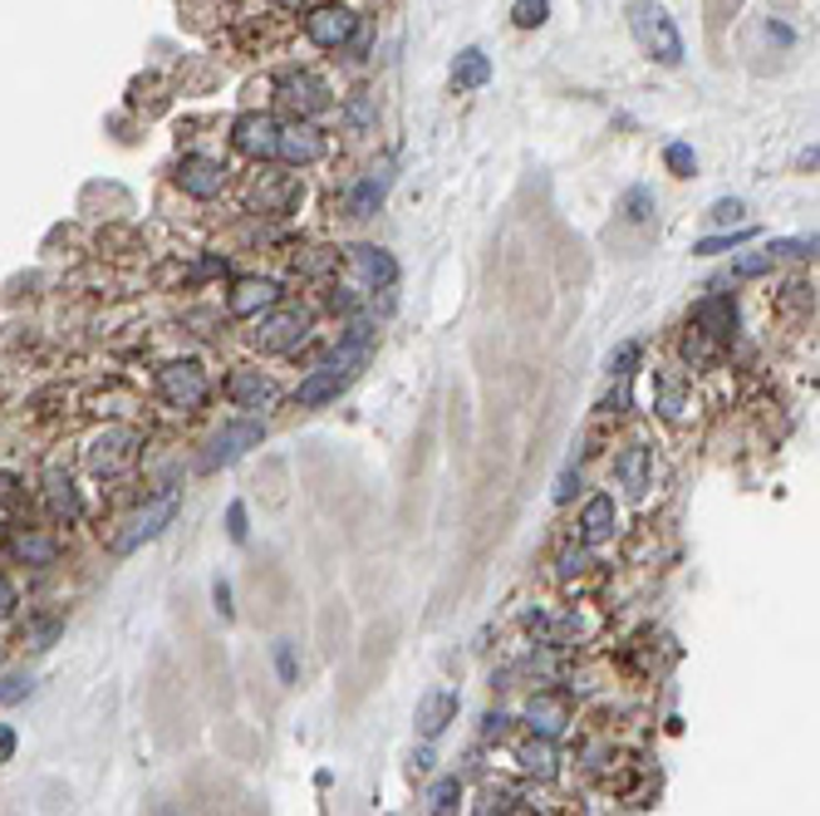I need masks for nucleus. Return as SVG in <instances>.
<instances>
[{
  "instance_id": "obj_22",
  "label": "nucleus",
  "mask_w": 820,
  "mask_h": 816,
  "mask_svg": "<svg viewBox=\"0 0 820 816\" xmlns=\"http://www.w3.org/2000/svg\"><path fill=\"white\" fill-rule=\"evenodd\" d=\"M516 767L526 782H555L561 777V743L551 738H526L516 747Z\"/></svg>"
},
{
  "instance_id": "obj_3",
  "label": "nucleus",
  "mask_w": 820,
  "mask_h": 816,
  "mask_svg": "<svg viewBox=\"0 0 820 816\" xmlns=\"http://www.w3.org/2000/svg\"><path fill=\"white\" fill-rule=\"evenodd\" d=\"M0 551L25 571H54L64 561V537L50 521H16V527L0 531Z\"/></svg>"
},
{
  "instance_id": "obj_48",
  "label": "nucleus",
  "mask_w": 820,
  "mask_h": 816,
  "mask_svg": "<svg viewBox=\"0 0 820 816\" xmlns=\"http://www.w3.org/2000/svg\"><path fill=\"white\" fill-rule=\"evenodd\" d=\"M575 487H580V472H561V487H555V502H571V497H575Z\"/></svg>"
},
{
  "instance_id": "obj_26",
  "label": "nucleus",
  "mask_w": 820,
  "mask_h": 816,
  "mask_svg": "<svg viewBox=\"0 0 820 816\" xmlns=\"http://www.w3.org/2000/svg\"><path fill=\"white\" fill-rule=\"evenodd\" d=\"M383 192H389V167L359 177L355 192H349V217H373V212H379V202H383Z\"/></svg>"
},
{
  "instance_id": "obj_52",
  "label": "nucleus",
  "mask_w": 820,
  "mask_h": 816,
  "mask_svg": "<svg viewBox=\"0 0 820 816\" xmlns=\"http://www.w3.org/2000/svg\"><path fill=\"white\" fill-rule=\"evenodd\" d=\"M280 6H290V10H295V6H310V0H280Z\"/></svg>"
},
{
  "instance_id": "obj_10",
  "label": "nucleus",
  "mask_w": 820,
  "mask_h": 816,
  "mask_svg": "<svg viewBox=\"0 0 820 816\" xmlns=\"http://www.w3.org/2000/svg\"><path fill=\"white\" fill-rule=\"evenodd\" d=\"M355 30H359V16L345 0H320V6H310V16H305V35L320 44V50H345V44L355 40Z\"/></svg>"
},
{
  "instance_id": "obj_8",
  "label": "nucleus",
  "mask_w": 820,
  "mask_h": 816,
  "mask_svg": "<svg viewBox=\"0 0 820 816\" xmlns=\"http://www.w3.org/2000/svg\"><path fill=\"white\" fill-rule=\"evenodd\" d=\"M526 728H531V738H551V743L575 733L571 694H565V688H535L531 704H526Z\"/></svg>"
},
{
  "instance_id": "obj_14",
  "label": "nucleus",
  "mask_w": 820,
  "mask_h": 816,
  "mask_svg": "<svg viewBox=\"0 0 820 816\" xmlns=\"http://www.w3.org/2000/svg\"><path fill=\"white\" fill-rule=\"evenodd\" d=\"M276 133H280V123L270 119V113H242V119H236V129H232V143L246 157L266 163V157H276Z\"/></svg>"
},
{
  "instance_id": "obj_36",
  "label": "nucleus",
  "mask_w": 820,
  "mask_h": 816,
  "mask_svg": "<svg viewBox=\"0 0 820 816\" xmlns=\"http://www.w3.org/2000/svg\"><path fill=\"white\" fill-rule=\"evenodd\" d=\"M664 163L674 167L678 177H693V173H698V153H693L688 143H668V149H664Z\"/></svg>"
},
{
  "instance_id": "obj_49",
  "label": "nucleus",
  "mask_w": 820,
  "mask_h": 816,
  "mask_svg": "<svg viewBox=\"0 0 820 816\" xmlns=\"http://www.w3.org/2000/svg\"><path fill=\"white\" fill-rule=\"evenodd\" d=\"M428 767H432V753H428V747H423V753H418V757H413V773H428Z\"/></svg>"
},
{
  "instance_id": "obj_35",
  "label": "nucleus",
  "mask_w": 820,
  "mask_h": 816,
  "mask_svg": "<svg viewBox=\"0 0 820 816\" xmlns=\"http://www.w3.org/2000/svg\"><path fill=\"white\" fill-rule=\"evenodd\" d=\"M771 266H777V256H771V252H751V256H737L732 261V276L737 280H751V276H767Z\"/></svg>"
},
{
  "instance_id": "obj_37",
  "label": "nucleus",
  "mask_w": 820,
  "mask_h": 816,
  "mask_svg": "<svg viewBox=\"0 0 820 816\" xmlns=\"http://www.w3.org/2000/svg\"><path fill=\"white\" fill-rule=\"evenodd\" d=\"M624 217H629V222H648V217H654V197H648V187H629V192H624Z\"/></svg>"
},
{
  "instance_id": "obj_17",
  "label": "nucleus",
  "mask_w": 820,
  "mask_h": 816,
  "mask_svg": "<svg viewBox=\"0 0 820 816\" xmlns=\"http://www.w3.org/2000/svg\"><path fill=\"white\" fill-rule=\"evenodd\" d=\"M452 718H458V688H432L418 698V738L423 743H438L452 728Z\"/></svg>"
},
{
  "instance_id": "obj_25",
  "label": "nucleus",
  "mask_w": 820,
  "mask_h": 816,
  "mask_svg": "<svg viewBox=\"0 0 820 816\" xmlns=\"http://www.w3.org/2000/svg\"><path fill=\"white\" fill-rule=\"evenodd\" d=\"M64 634V610H35V615H25V625H20V644L25 650H54V640Z\"/></svg>"
},
{
  "instance_id": "obj_28",
  "label": "nucleus",
  "mask_w": 820,
  "mask_h": 816,
  "mask_svg": "<svg viewBox=\"0 0 820 816\" xmlns=\"http://www.w3.org/2000/svg\"><path fill=\"white\" fill-rule=\"evenodd\" d=\"M654 404H658V414L668 418V424H683V418H693L688 408H693V394L683 389V384H658V394H654Z\"/></svg>"
},
{
  "instance_id": "obj_7",
  "label": "nucleus",
  "mask_w": 820,
  "mask_h": 816,
  "mask_svg": "<svg viewBox=\"0 0 820 816\" xmlns=\"http://www.w3.org/2000/svg\"><path fill=\"white\" fill-rule=\"evenodd\" d=\"M260 438H266V424L260 418H232L226 428H216L207 452H202L197 468L202 472H216V468H232L236 458H246L250 448H260Z\"/></svg>"
},
{
  "instance_id": "obj_27",
  "label": "nucleus",
  "mask_w": 820,
  "mask_h": 816,
  "mask_svg": "<svg viewBox=\"0 0 820 816\" xmlns=\"http://www.w3.org/2000/svg\"><path fill=\"white\" fill-rule=\"evenodd\" d=\"M486 79H492V60H486L476 44H472V50H462L458 64H452V84H458L462 94H467V89H482Z\"/></svg>"
},
{
  "instance_id": "obj_42",
  "label": "nucleus",
  "mask_w": 820,
  "mask_h": 816,
  "mask_svg": "<svg viewBox=\"0 0 820 816\" xmlns=\"http://www.w3.org/2000/svg\"><path fill=\"white\" fill-rule=\"evenodd\" d=\"M246 502H232V507H226V537H232V541H246Z\"/></svg>"
},
{
  "instance_id": "obj_40",
  "label": "nucleus",
  "mask_w": 820,
  "mask_h": 816,
  "mask_svg": "<svg viewBox=\"0 0 820 816\" xmlns=\"http://www.w3.org/2000/svg\"><path fill=\"white\" fill-rule=\"evenodd\" d=\"M20 615V585L10 581L6 571H0V625H6V620H16Z\"/></svg>"
},
{
  "instance_id": "obj_11",
  "label": "nucleus",
  "mask_w": 820,
  "mask_h": 816,
  "mask_svg": "<svg viewBox=\"0 0 820 816\" xmlns=\"http://www.w3.org/2000/svg\"><path fill=\"white\" fill-rule=\"evenodd\" d=\"M276 157H280V163H290V167L320 163V157H325V133L315 129V123L295 119V123H286V129L276 133Z\"/></svg>"
},
{
  "instance_id": "obj_13",
  "label": "nucleus",
  "mask_w": 820,
  "mask_h": 816,
  "mask_svg": "<svg viewBox=\"0 0 820 816\" xmlns=\"http://www.w3.org/2000/svg\"><path fill=\"white\" fill-rule=\"evenodd\" d=\"M693 330L722 349L727 339H732V330H737V305H732V296H703L698 305H693Z\"/></svg>"
},
{
  "instance_id": "obj_1",
  "label": "nucleus",
  "mask_w": 820,
  "mask_h": 816,
  "mask_svg": "<svg viewBox=\"0 0 820 816\" xmlns=\"http://www.w3.org/2000/svg\"><path fill=\"white\" fill-rule=\"evenodd\" d=\"M79 458H84V472L94 482L129 478V472L139 468V458H143L139 424H104V428H94V434L84 438V448H79Z\"/></svg>"
},
{
  "instance_id": "obj_20",
  "label": "nucleus",
  "mask_w": 820,
  "mask_h": 816,
  "mask_svg": "<svg viewBox=\"0 0 820 816\" xmlns=\"http://www.w3.org/2000/svg\"><path fill=\"white\" fill-rule=\"evenodd\" d=\"M614 478L629 497H644L648 487H654V448L648 443H629L614 458Z\"/></svg>"
},
{
  "instance_id": "obj_34",
  "label": "nucleus",
  "mask_w": 820,
  "mask_h": 816,
  "mask_svg": "<svg viewBox=\"0 0 820 816\" xmlns=\"http://www.w3.org/2000/svg\"><path fill=\"white\" fill-rule=\"evenodd\" d=\"M276 674L280 684H300V650H295V640L276 644Z\"/></svg>"
},
{
  "instance_id": "obj_2",
  "label": "nucleus",
  "mask_w": 820,
  "mask_h": 816,
  "mask_svg": "<svg viewBox=\"0 0 820 816\" xmlns=\"http://www.w3.org/2000/svg\"><path fill=\"white\" fill-rule=\"evenodd\" d=\"M177 512H182V487H157V492H143V502L133 507V512L119 521V531L109 537V551H113V557H133L139 547L163 537V531L173 527Z\"/></svg>"
},
{
  "instance_id": "obj_32",
  "label": "nucleus",
  "mask_w": 820,
  "mask_h": 816,
  "mask_svg": "<svg viewBox=\"0 0 820 816\" xmlns=\"http://www.w3.org/2000/svg\"><path fill=\"white\" fill-rule=\"evenodd\" d=\"M751 236H757V226H737V232H727V236H703L698 246H693V252L698 256H717V252H737V246L742 242H751Z\"/></svg>"
},
{
  "instance_id": "obj_31",
  "label": "nucleus",
  "mask_w": 820,
  "mask_h": 816,
  "mask_svg": "<svg viewBox=\"0 0 820 816\" xmlns=\"http://www.w3.org/2000/svg\"><path fill=\"white\" fill-rule=\"evenodd\" d=\"M428 802H432V812H438V816L458 812V802H462V777H438V782L428 787Z\"/></svg>"
},
{
  "instance_id": "obj_50",
  "label": "nucleus",
  "mask_w": 820,
  "mask_h": 816,
  "mask_svg": "<svg viewBox=\"0 0 820 816\" xmlns=\"http://www.w3.org/2000/svg\"><path fill=\"white\" fill-rule=\"evenodd\" d=\"M157 816H187V812H177V807H157Z\"/></svg>"
},
{
  "instance_id": "obj_41",
  "label": "nucleus",
  "mask_w": 820,
  "mask_h": 816,
  "mask_svg": "<svg viewBox=\"0 0 820 816\" xmlns=\"http://www.w3.org/2000/svg\"><path fill=\"white\" fill-rule=\"evenodd\" d=\"M742 217H747V207H742V202H737V197H722V202H713V222H722V226H727V222L747 226Z\"/></svg>"
},
{
  "instance_id": "obj_9",
  "label": "nucleus",
  "mask_w": 820,
  "mask_h": 816,
  "mask_svg": "<svg viewBox=\"0 0 820 816\" xmlns=\"http://www.w3.org/2000/svg\"><path fill=\"white\" fill-rule=\"evenodd\" d=\"M40 507H44V517H50V527H74V521L84 517V492H79V482H74L70 468H60V462L44 468Z\"/></svg>"
},
{
  "instance_id": "obj_44",
  "label": "nucleus",
  "mask_w": 820,
  "mask_h": 816,
  "mask_svg": "<svg viewBox=\"0 0 820 816\" xmlns=\"http://www.w3.org/2000/svg\"><path fill=\"white\" fill-rule=\"evenodd\" d=\"M295 266L305 271V276H320V271L335 266V252H320V256H305V261H295Z\"/></svg>"
},
{
  "instance_id": "obj_15",
  "label": "nucleus",
  "mask_w": 820,
  "mask_h": 816,
  "mask_svg": "<svg viewBox=\"0 0 820 816\" xmlns=\"http://www.w3.org/2000/svg\"><path fill=\"white\" fill-rule=\"evenodd\" d=\"M226 399L236 408H250V414H260V408L276 404V379L260 369H232L226 374Z\"/></svg>"
},
{
  "instance_id": "obj_19",
  "label": "nucleus",
  "mask_w": 820,
  "mask_h": 816,
  "mask_svg": "<svg viewBox=\"0 0 820 816\" xmlns=\"http://www.w3.org/2000/svg\"><path fill=\"white\" fill-rule=\"evenodd\" d=\"M614 531H619V507H614L609 492H595L580 507V541L599 547V541H614Z\"/></svg>"
},
{
  "instance_id": "obj_5",
  "label": "nucleus",
  "mask_w": 820,
  "mask_h": 816,
  "mask_svg": "<svg viewBox=\"0 0 820 816\" xmlns=\"http://www.w3.org/2000/svg\"><path fill=\"white\" fill-rule=\"evenodd\" d=\"M153 389H157V399L167 408H177V414H197V408H207V399H212V379L197 359H167V365H157Z\"/></svg>"
},
{
  "instance_id": "obj_23",
  "label": "nucleus",
  "mask_w": 820,
  "mask_h": 816,
  "mask_svg": "<svg viewBox=\"0 0 820 816\" xmlns=\"http://www.w3.org/2000/svg\"><path fill=\"white\" fill-rule=\"evenodd\" d=\"M280 104H290L300 119H310V113L329 109V89L315 74H286L280 79Z\"/></svg>"
},
{
  "instance_id": "obj_18",
  "label": "nucleus",
  "mask_w": 820,
  "mask_h": 816,
  "mask_svg": "<svg viewBox=\"0 0 820 816\" xmlns=\"http://www.w3.org/2000/svg\"><path fill=\"white\" fill-rule=\"evenodd\" d=\"M84 408H89L94 418H104V424H133V408H139V399H133L129 384L104 379L99 389L84 394Z\"/></svg>"
},
{
  "instance_id": "obj_39",
  "label": "nucleus",
  "mask_w": 820,
  "mask_h": 816,
  "mask_svg": "<svg viewBox=\"0 0 820 816\" xmlns=\"http://www.w3.org/2000/svg\"><path fill=\"white\" fill-rule=\"evenodd\" d=\"M20 502H25V482L16 472H0V512H16Z\"/></svg>"
},
{
  "instance_id": "obj_21",
  "label": "nucleus",
  "mask_w": 820,
  "mask_h": 816,
  "mask_svg": "<svg viewBox=\"0 0 820 816\" xmlns=\"http://www.w3.org/2000/svg\"><path fill=\"white\" fill-rule=\"evenodd\" d=\"M345 384H349V369L320 365V369H310L300 384H295V404H300V408H325L329 399H339Z\"/></svg>"
},
{
  "instance_id": "obj_30",
  "label": "nucleus",
  "mask_w": 820,
  "mask_h": 816,
  "mask_svg": "<svg viewBox=\"0 0 820 816\" xmlns=\"http://www.w3.org/2000/svg\"><path fill=\"white\" fill-rule=\"evenodd\" d=\"M590 571H595V557H590L585 541H580V547H565V551H561V561H555V575H561L565 585H575L580 575H590Z\"/></svg>"
},
{
  "instance_id": "obj_51",
  "label": "nucleus",
  "mask_w": 820,
  "mask_h": 816,
  "mask_svg": "<svg viewBox=\"0 0 820 816\" xmlns=\"http://www.w3.org/2000/svg\"><path fill=\"white\" fill-rule=\"evenodd\" d=\"M6 654H10V644H6V640H0V669H6Z\"/></svg>"
},
{
  "instance_id": "obj_45",
  "label": "nucleus",
  "mask_w": 820,
  "mask_h": 816,
  "mask_svg": "<svg viewBox=\"0 0 820 816\" xmlns=\"http://www.w3.org/2000/svg\"><path fill=\"white\" fill-rule=\"evenodd\" d=\"M16 747H20V738H16V728H10V723H0V767L10 763V757H16Z\"/></svg>"
},
{
  "instance_id": "obj_6",
  "label": "nucleus",
  "mask_w": 820,
  "mask_h": 816,
  "mask_svg": "<svg viewBox=\"0 0 820 816\" xmlns=\"http://www.w3.org/2000/svg\"><path fill=\"white\" fill-rule=\"evenodd\" d=\"M305 335H310V310L286 305V310H266V315H260V325L250 330V345H256L260 355H290V349H300Z\"/></svg>"
},
{
  "instance_id": "obj_43",
  "label": "nucleus",
  "mask_w": 820,
  "mask_h": 816,
  "mask_svg": "<svg viewBox=\"0 0 820 816\" xmlns=\"http://www.w3.org/2000/svg\"><path fill=\"white\" fill-rule=\"evenodd\" d=\"M212 605H216V615H222V620H232V615H236V605H232V585H226L222 575L212 581Z\"/></svg>"
},
{
  "instance_id": "obj_24",
  "label": "nucleus",
  "mask_w": 820,
  "mask_h": 816,
  "mask_svg": "<svg viewBox=\"0 0 820 816\" xmlns=\"http://www.w3.org/2000/svg\"><path fill=\"white\" fill-rule=\"evenodd\" d=\"M349 266H355L359 286H369V290H383V286H393V280H398L393 256L379 252V246H349Z\"/></svg>"
},
{
  "instance_id": "obj_33",
  "label": "nucleus",
  "mask_w": 820,
  "mask_h": 816,
  "mask_svg": "<svg viewBox=\"0 0 820 816\" xmlns=\"http://www.w3.org/2000/svg\"><path fill=\"white\" fill-rule=\"evenodd\" d=\"M545 16H551V0H516V6H511V20H516V30L545 26Z\"/></svg>"
},
{
  "instance_id": "obj_29",
  "label": "nucleus",
  "mask_w": 820,
  "mask_h": 816,
  "mask_svg": "<svg viewBox=\"0 0 820 816\" xmlns=\"http://www.w3.org/2000/svg\"><path fill=\"white\" fill-rule=\"evenodd\" d=\"M35 694V674L30 669H0V708H16V704H25V698Z\"/></svg>"
},
{
  "instance_id": "obj_38",
  "label": "nucleus",
  "mask_w": 820,
  "mask_h": 816,
  "mask_svg": "<svg viewBox=\"0 0 820 816\" xmlns=\"http://www.w3.org/2000/svg\"><path fill=\"white\" fill-rule=\"evenodd\" d=\"M639 355H644V345H639V339H629V345H619V349H614V355H609V374H619V379H624V374H634V365H639Z\"/></svg>"
},
{
  "instance_id": "obj_46",
  "label": "nucleus",
  "mask_w": 820,
  "mask_h": 816,
  "mask_svg": "<svg viewBox=\"0 0 820 816\" xmlns=\"http://www.w3.org/2000/svg\"><path fill=\"white\" fill-rule=\"evenodd\" d=\"M506 728H511V718H506V713H501V708H492V713H486V738H506Z\"/></svg>"
},
{
  "instance_id": "obj_4",
  "label": "nucleus",
  "mask_w": 820,
  "mask_h": 816,
  "mask_svg": "<svg viewBox=\"0 0 820 816\" xmlns=\"http://www.w3.org/2000/svg\"><path fill=\"white\" fill-rule=\"evenodd\" d=\"M629 30L639 40V50L658 64H683V35L658 0H634L629 6Z\"/></svg>"
},
{
  "instance_id": "obj_47",
  "label": "nucleus",
  "mask_w": 820,
  "mask_h": 816,
  "mask_svg": "<svg viewBox=\"0 0 820 816\" xmlns=\"http://www.w3.org/2000/svg\"><path fill=\"white\" fill-rule=\"evenodd\" d=\"M349 119H355L359 129H369V123H373V104H369V99H349Z\"/></svg>"
},
{
  "instance_id": "obj_12",
  "label": "nucleus",
  "mask_w": 820,
  "mask_h": 816,
  "mask_svg": "<svg viewBox=\"0 0 820 816\" xmlns=\"http://www.w3.org/2000/svg\"><path fill=\"white\" fill-rule=\"evenodd\" d=\"M280 305V286L266 276H242L232 286V296H226V310L236 315V320H260L266 310H276Z\"/></svg>"
},
{
  "instance_id": "obj_16",
  "label": "nucleus",
  "mask_w": 820,
  "mask_h": 816,
  "mask_svg": "<svg viewBox=\"0 0 820 816\" xmlns=\"http://www.w3.org/2000/svg\"><path fill=\"white\" fill-rule=\"evenodd\" d=\"M177 187L187 192V197H197V202H207V197H216V192L226 187V167L216 163V157H182L177 163Z\"/></svg>"
}]
</instances>
